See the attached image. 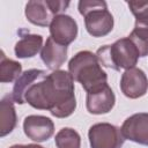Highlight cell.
<instances>
[{"label": "cell", "mask_w": 148, "mask_h": 148, "mask_svg": "<svg viewBox=\"0 0 148 148\" xmlns=\"http://www.w3.org/2000/svg\"><path fill=\"white\" fill-rule=\"evenodd\" d=\"M116 103V96L108 83L87 91L86 105L91 114H104L112 110Z\"/></svg>", "instance_id": "6"}, {"label": "cell", "mask_w": 148, "mask_h": 148, "mask_svg": "<svg viewBox=\"0 0 148 148\" xmlns=\"http://www.w3.org/2000/svg\"><path fill=\"white\" fill-rule=\"evenodd\" d=\"M68 72L73 80L87 91L108 83V75L102 69L96 54L90 51L77 52L68 62Z\"/></svg>", "instance_id": "2"}, {"label": "cell", "mask_w": 148, "mask_h": 148, "mask_svg": "<svg viewBox=\"0 0 148 148\" xmlns=\"http://www.w3.org/2000/svg\"><path fill=\"white\" fill-rule=\"evenodd\" d=\"M12 96H5L0 102V136L3 138L12 133L16 126L17 118Z\"/></svg>", "instance_id": "14"}, {"label": "cell", "mask_w": 148, "mask_h": 148, "mask_svg": "<svg viewBox=\"0 0 148 148\" xmlns=\"http://www.w3.org/2000/svg\"><path fill=\"white\" fill-rule=\"evenodd\" d=\"M49 28L50 37L65 46H68L77 37V23L72 16L66 14L54 16Z\"/></svg>", "instance_id": "9"}, {"label": "cell", "mask_w": 148, "mask_h": 148, "mask_svg": "<svg viewBox=\"0 0 148 148\" xmlns=\"http://www.w3.org/2000/svg\"><path fill=\"white\" fill-rule=\"evenodd\" d=\"M46 72L43 71V69H36V68H32V69H28L25 72H23L21 74V76L15 81L14 83V87H13V90H12V98L15 103L17 104H23L25 103L24 101V96H25V92L27 90L35 83L37 82L38 80H42L46 76Z\"/></svg>", "instance_id": "13"}, {"label": "cell", "mask_w": 148, "mask_h": 148, "mask_svg": "<svg viewBox=\"0 0 148 148\" xmlns=\"http://www.w3.org/2000/svg\"><path fill=\"white\" fill-rule=\"evenodd\" d=\"M79 12L84 17V25L92 37H104L113 29V16L103 0H81Z\"/></svg>", "instance_id": "4"}, {"label": "cell", "mask_w": 148, "mask_h": 148, "mask_svg": "<svg viewBox=\"0 0 148 148\" xmlns=\"http://www.w3.org/2000/svg\"><path fill=\"white\" fill-rule=\"evenodd\" d=\"M90 148H121L125 142L121 130L109 123L92 125L88 132Z\"/></svg>", "instance_id": "5"}, {"label": "cell", "mask_w": 148, "mask_h": 148, "mask_svg": "<svg viewBox=\"0 0 148 148\" xmlns=\"http://www.w3.org/2000/svg\"><path fill=\"white\" fill-rule=\"evenodd\" d=\"M24 101L35 109L49 110L57 118H67L76 109L74 80L69 72L53 71L27 90Z\"/></svg>", "instance_id": "1"}, {"label": "cell", "mask_w": 148, "mask_h": 148, "mask_svg": "<svg viewBox=\"0 0 148 148\" xmlns=\"http://www.w3.org/2000/svg\"><path fill=\"white\" fill-rule=\"evenodd\" d=\"M23 131L30 140L36 142H44L53 135L54 124L49 117L31 114L24 118Z\"/></svg>", "instance_id": "10"}, {"label": "cell", "mask_w": 148, "mask_h": 148, "mask_svg": "<svg viewBox=\"0 0 148 148\" xmlns=\"http://www.w3.org/2000/svg\"><path fill=\"white\" fill-rule=\"evenodd\" d=\"M128 38L136 46L140 57L148 56V29L143 28H134L130 34Z\"/></svg>", "instance_id": "19"}, {"label": "cell", "mask_w": 148, "mask_h": 148, "mask_svg": "<svg viewBox=\"0 0 148 148\" xmlns=\"http://www.w3.org/2000/svg\"><path fill=\"white\" fill-rule=\"evenodd\" d=\"M120 90L126 97L131 99H136L139 97L145 96L148 91L147 75L142 69L136 67L126 69L121 74Z\"/></svg>", "instance_id": "7"}, {"label": "cell", "mask_w": 148, "mask_h": 148, "mask_svg": "<svg viewBox=\"0 0 148 148\" xmlns=\"http://www.w3.org/2000/svg\"><path fill=\"white\" fill-rule=\"evenodd\" d=\"M54 142L57 148H80L81 136L75 130L64 127L56 134Z\"/></svg>", "instance_id": "17"}, {"label": "cell", "mask_w": 148, "mask_h": 148, "mask_svg": "<svg viewBox=\"0 0 148 148\" xmlns=\"http://www.w3.org/2000/svg\"><path fill=\"white\" fill-rule=\"evenodd\" d=\"M43 49V37L37 34H27L15 44L14 52L17 58L25 59L35 57Z\"/></svg>", "instance_id": "15"}, {"label": "cell", "mask_w": 148, "mask_h": 148, "mask_svg": "<svg viewBox=\"0 0 148 148\" xmlns=\"http://www.w3.org/2000/svg\"><path fill=\"white\" fill-rule=\"evenodd\" d=\"M27 20L38 27H50L54 16H57L50 5V0L29 1L24 10Z\"/></svg>", "instance_id": "11"}, {"label": "cell", "mask_w": 148, "mask_h": 148, "mask_svg": "<svg viewBox=\"0 0 148 148\" xmlns=\"http://www.w3.org/2000/svg\"><path fill=\"white\" fill-rule=\"evenodd\" d=\"M96 57L102 66L114 71H126L135 67L140 54L134 43L128 37H124L111 45L99 47L96 51Z\"/></svg>", "instance_id": "3"}, {"label": "cell", "mask_w": 148, "mask_h": 148, "mask_svg": "<svg viewBox=\"0 0 148 148\" xmlns=\"http://www.w3.org/2000/svg\"><path fill=\"white\" fill-rule=\"evenodd\" d=\"M22 74V65L15 60L8 59L3 52L0 61V81L2 83H10L16 81Z\"/></svg>", "instance_id": "16"}, {"label": "cell", "mask_w": 148, "mask_h": 148, "mask_svg": "<svg viewBox=\"0 0 148 148\" xmlns=\"http://www.w3.org/2000/svg\"><path fill=\"white\" fill-rule=\"evenodd\" d=\"M9 148H44L36 143H29V145H13Z\"/></svg>", "instance_id": "20"}, {"label": "cell", "mask_w": 148, "mask_h": 148, "mask_svg": "<svg viewBox=\"0 0 148 148\" xmlns=\"http://www.w3.org/2000/svg\"><path fill=\"white\" fill-rule=\"evenodd\" d=\"M40 58L49 69L58 71L67 59V46L49 37L40 51Z\"/></svg>", "instance_id": "12"}, {"label": "cell", "mask_w": 148, "mask_h": 148, "mask_svg": "<svg viewBox=\"0 0 148 148\" xmlns=\"http://www.w3.org/2000/svg\"><path fill=\"white\" fill-rule=\"evenodd\" d=\"M127 5L135 17L134 28L148 29V1H128Z\"/></svg>", "instance_id": "18"}, {"label": "cell", "mask_w": 148, "mask_h": 148, "mask_svg": "<svg viewBox=\"0 0 148 148\" xmlns=\"http://www.w3.org/2000/svg\"><path fill=\"white\" fill-rule=\"evenodd\" d=\"M121 133L125 140L148 146V113L139 112L130 116L121 125Z\"/></svg>", "instance_id": "8"}]
</instances>
